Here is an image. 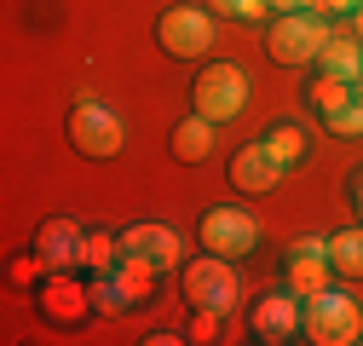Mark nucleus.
<instances>
[{
  "label": "nucleus",
  "instance_id": "f03ea898",
  "mask_svg": "<svg viewBox=\"0 0 363 346\" xmlns=\"http://www.w3.org/2000/svg\"><path fill=\"white\" fill-rule=\"evenodd\" d=\"M323 47H329L323 12H277V18L265 23V58H271V64L306 69V64H317Z\"/></svg>",
  "mask_w": 363,
  "mask_h": 346
},
{
  "label": "nucleus",
  "instance_id": "ddd939ff",
  "mask_svg": "<svg viewBox=\"0 0 363 346\" xmlns=\"http://www.w3.org/2000/svg\"><path fill=\"white\" fill-rule=\"evenodd\" d=\"M283 283L300 294V300H311V294H323V289H335V266H329V248H289V260H283Z\"/></svg>",
  "mask_w": 363,
  "mask_h": 346
},
{
  "label": "nucleus",
  "instance_id": "c85d7f7f",
  "mask_svg": "<svg viewBox=\"0 0 363 346\" xmlns=\"http://www.w3.org/2000/svg\"><path fill=\"white\" fill-rule=\"evenodd\" d=\"M352 35H357V40H363V6H357V12H352Z\"/></svg>",
  "mask_w": 363,
  "mask_h": 346
},
{
  "label": "nucleus",
  "instance_id": "4468645a",
  "mask_svg": "<svg viewBox=\"0 0 363 346\" xmlns=\"http://www.w3.org/2000/svg\"><path fill=\"white\" fill-rule=\"evenodd\" d=\"M213 145H219V121H208V116H185V121H173V133H167V150H173V162H185V167H196V162H208L213 156Z\"/></svg>",
  "mask_w": 363,
  "mask_h": 346
},
{
  "label": "nucleus",
  "instance_id": "412c9836",
  "mask_svg": "<svg viewBox=\"0 0 363 346\" xmlns=\"http://www.w3.org/2000/svg\"><path fill=\"white\" fill-rule=\"evenodd\" d=\"M323 127H329V133H340V139H363V86H357V93H352Z\"/></svg>",
  "mask_w": 363,
  "mask_h": 346
},
{
  "label": "nucleus",
  "instance_id": "20e7f679",
  "mask_svg": "<svg viewBox=\"0 0 363 346\" xmlns=\"http://www.w3.org/2000/svg\"><path fill=\"white\" fill-rule=\"evenodd\" d=\"M179 283H185V300L191 306H208V312H231L242 300V283H237V260L225 254H196L191 266H179Z\"/></svg>",
  "mask_w": 363,
  "mask_h": 346
},
{
  "label": "nucleus",
  "instance_id": "aec40b11",
  "mask_svg": "<svg viewBox=\"0 0 363 346\" xmlns=\"http://www.w3.org/2000/svg\"><path fill=\"white\" fill-rule=\"evenodd\" d=\"M329 266H335L340 277H363V220L329 237Z\"/></svg>",
  "mask_w": 363,
  "mask_h": 346
},
{
  "label": "nucleus",
  "instance_id": "6e6552de",
  "mask_svg": "<svg viewBox=\"0 0 363 346\" xmlns=\"http://www.w3.org/2000/svg\"><path fill=\"white\" fill-rule=\"evenodd\" d=\"M35 312L47 323H58V329H69V323H81L93 312V283H81L75 272H47L35 283Z\"/></svg>",
  "mask_w": 363,
  "mask_h": 346
},
{
  "label": "nucleus",
  "instance_id": "6ab92c4d",
  "mask_svg": "<svg viewBox=\"0 0 363 346\" xmlns=\"http://www.w3.org/2000/svg\"><path fill=\"white\" fill-rule=\"evenodd\" d=\"M259 139L271 145V156H277L283 167H300V162L311 156V139H306V127H300V121H271Z\"/></svg>",
  "mask_w": 363,
  "mask_h": 346
},
{
  "label": "nucleus",
  "instance_id": "a211bd4d",
  "mask_svg": "<svg viewBox=\"0 0 363 346\" xmlns=\"http://www.w3.org/2000/svg\"><path fill=\"white\" fill-rule=\"evenodd\" d=\"M352 93H357V81H346V75H329V69H317V75L306 81V104H311L317 116H323V121H329V116H335V110H340Z\"/></svg>",
  "mask_w": 363,
  "mask_h": 346
},
{
  "label": "nucleus",
  "instance_id": "cd10ccee",
  "mask_svg": "<svg viewBox=\"0 0 363 346\" xmlns=\"http://www.w3.org/2000/svg\"><path fill=\"white\" fill-rule=\"evenodd\" d=\"M271 12H300V0H271Z\"/></svg>",
  "mask_w": 363,
  "mask_h": 346
},
{
  "label": "nucleus",
  "instance_id": "5701e85b",
  "mask_svg": "<svg viewBox=\"0 0 363 346\" xmlns=\"http://www.w3.org/2000/svg\"><path fill=\"white\" fill-rule=\"evenodd\" d=\"M93 283V312H127V294H121V283L104 272V277H86Z\"/></svg>",
  "mask_w": 363,
  "mask_h": 346
},
{
  "label": "nucleus",
  "instance_id": "7ed1b4c3",
  "mask_svg": "<svg viewBox=\"0 0 363 346\" xmlns=\"http://www.w3.org/2000/svg\"><path fill=\"white\" fill-rule=\"evenodd\" d=\"M64 133H69V150L86 156V162H110V156H121V145H127V127H121V116H116L104 99H75Z\"/></svg>",
  "mask_w": 363,
  "mask_h": 346
},
{
  "label": "nucleus",
  "instance_id": "9d476101",
  "mask_svg": "<svg viewBox=\"0 0 363 346\" xmlns=\"http://www.w3.org/2000/svg\"><path fill=\"white\" fill-rule=\"evenodd\" d=\"M225 173H231V185H237L242 196H265V191L277 185V179H283L289 167H283L277 156H271V145H265V139H248L242 150H231V162H225Z\"/></svg>",
  "mask_w": 363,
  "mask_h": 346
},
{
  "label": "nucleus",
  "instance_id": "dca6fc26",
  "mask_svg": "<svg viewBox=\"0 0 363 346\" xmlns=\"http://www.w3.org/2000/svg\"><path fill=\"white\" fill-rule=\"evenodd\" d=\"M116 260H121V231L86 225V237H81V272L86 277H104V272H116Z\"/></svg>",
  "mask_w": 363,
  "mask_h": 346
},
{
  "label": "nucleus",
  "instance_id": "423d86ee",
  "mask_svg": "<svg viewBox=\"0 0 363 346\" xmlns=\"http://www.w3.org/2000/svg\"><path fill=\"white\" fill-rule=\"evenodd\" d=\"M156 47L167 58H208L213 12L208 6H167V12H156Z\"/></svg>",
  "mask_w": 363,
  "mask_h": 346
},
{
  "label": "nucleus",
  "instance_id": "9b49d317",
  "mask_svg": "<svg viewBox=\"0 0 363 346\" xmlns=\"http://www.w3.org/2000/svg\"><path fill=\"white\" fill-rule=\"evenodd\" d=\"M81 237H86V231L58 213V220H40V225H35L29 248L40 254V266H47V272H81Z\"/></svg>",
  "mask_w": 363,
  "mask_h": 346
},
{
  "label": "nucleus",
  "instance_id": "2eb2a0df",
  "mask_svg": "<svg viewBox=\"0 0 363 346\" xmlns=\"http://www.w3.org/2000/svg\"><path fill=\"white\" fill-rule=\"evenodd\" d=\"M110 277L121 283V294H127V306H145V300L156 294V277H162V266H156V260H145V254H121Z\"/></svg>",
  "mask_w": 363,
  "mask_h": 346
},
{
  "label": "nucleus",
  "instance_id": "f3484780",
  "mask_svg": "<svg viewBox=\"0 0 363 346\" xmlns=\"http://www.w3.org/2000/svg\"><path fill=\"white\" fill-rule=\"evenodd\" d=\"M311 69H329V75H346V81H363V40L357 35H329V47L317 52Z\"/></svg>",
  "mask_w": 363,
  "mask_h": 346
},
{
  "label": "nucleus",
  "instance_id": "39448f33",
  "mask_svg": "<svg viewBox=\"0 0 363 346\" xmlns=\"http://www.w3.org/2000/svg\"><path fill=\"white\" fill-rule=\"evenodd\" d=\"M191 104H196V116H208V121H237L242 116V104H248V75L237 69V64H202L196 69V81H191Z\"/></svg>",
  "mask_w": 363,
  "mask_h": 346
},
{
  "label": "nucleus",
  "instance_id": "bb28decb",
  "mask_svg": "<svg viewBox=\"0 0 363 346\" xmlns=\"http://www.w3.org/2000/svg\"><path fill=\"white\" fill-rule=\"evenodd\" d=\"M346 196H352V208H357V220H363V173H352V179H346Z\"/></svg>",
  "mask_w": 363,
  "mask_h": 346
},
{
  "label": "nucleus",
  "instance_id": "393cba45",
  "mask_svg": "<svg viewBox=\"0 0 363 346\" xmlns=\"http://www.w3.org/2000/svg\"><path fill=\"white\" fill-rule=\"evenodd\" d=\"M363 0H300V12H323V18H352Z\"/></svg>",
  "mask_w": 363,
  "mask_h": 346
},
{
  "label": "nucleus",
  "instance_id": "f257e3e1",
  "mask_svg": "<svg viewBox=\"0 0 363 346\" xmlns=\"http://www.w3.org/2000/svg\"><path fill=\"white\" fill-rule=\"evenodd\" d=\"M300 340L311 346H357L363 340V306L346 289H323L300 306Z\"/></svg>",
  "mask_w": 363,
  "mask_h": 346
},
{
  "label": "nucleus",
  "instance_id": "4be33fe9",
  "mask_svg": "<svg viewBox=\"0 0 363 346\" xmlns=\"http://www.w3.org/2000/svg\"><path fill=\"white\" fill-rule=\"evenodd\" d=\"M202 6L219 12V18H231V23H259L271 0H202Z\"/></svg>",
  "mask_w": 363,
  "mask_h": 346
},
{
  "label": "nucleus",
  "instance_id": "b1692460",
  "mask_svg": "<svg viewBox=\"0 0 363 346\" xmlns=\"http://www.w3.org/2000/svg\"><path fill=\"white\" fill-rule=\"evenodd\" d=\"M219 323H225V312L196 306V312H191V323H185V335H191V340H219Z\"/></svg>",
  "mask_w": 363,
  "mask_h": 346
},
{
  "label": "nucleus",
  "instance_id": "1a4fd4ad",
  "mask_svg": "<svg viewBox=\"0 0 363 346\" xmlns=\"http://www.w3.org/2000/svg\"><path fill=\"white\" fill-rule=\"evenodd\" d=\"M300 306H306V300H300L294 289L259 294L254 306H248V335L265 340V346H277V340H300Z\"/></svg>",
  "mask_w": 363,
  "mask_h": 346
},
{
  "label": "nucleus",
  "instance_id": "a878e982",
  "mask_svg": "<svg viewBox=\"0 0 363 346\" xmlns=\"http://www.w3.org/2000/svg\"><path fill=\"white\" fill-rule=\"evenodd\" d=\"M179 340H191V335L185 329H150L145 335V346H179Z\"/></svg>",
  "mask_w": 363,
  "mask_h": 346
},
{
  "label": "nucleus",
  "instance_id": "f8f14e48",
  "mask_svg": "<svg viewBox=\"0 0 363 346\" xmlns=\"http://www.w3.org/2000/svg\"><path fill=\"white\" fill-rule=\"evenodd\" d=\"M121 254H145V260H156L162 272H173L179 254H185V237H179L173 225H162V220H139V225L121 231Z\"/></svg>",
  "mask_w": 363,
  "mask_h": 346
},
{
  "label": "nucleus",
  "instance_id": "0eeeda50",
  "mask_svg": "<svg viewBox=\"0 0 363 346\" xmlns=\"http://www.w3.org/2000/svg\"><path fill=\"white\" fill-rule=\"evenodd\" d=\"M196 242H202L208 254L242 260V254H254V242H259V220H254L248 208H208L202 225H196Z\"/></svg>",
  "mask_w": 363,
  "mask_h": 346
}]
</instances>
